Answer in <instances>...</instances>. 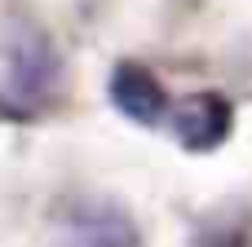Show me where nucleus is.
Listing matches in <instances>:
<instances>
[{"label": "nucleus", "instance_id": "obj_1", "mask_svg": "<svg viewBox=\"0 0 252 247\" xmlns=\"http://www.w3.org/2000/svg\"><path fill=\"white\" fill-rule=\"evenodd\" d=\"M173 119V133L186 150H217L226 137H230V102L221 93H195L190 102H182L177 110H168Z\"/></svg>", "mask_w": 252, "mask_h": 247}, {"label": "nucleus", "instance_id": "obj_2", "mask_svg": "<svg viewBox=\"0 0 252 247\" xmlns=\"http://www.w3.org/2000/svg\"><path fill=\"white\" fill-rule=\"evenodd\" d=\"M111 102H115L120 115H128L133 124H146V128H155V124L168 119L164 84L146 66H137V62H120L111 71Z\"/></svg>", "mask_w": 252, "mask_h": 247}, {"label": "nucleus", "instance_id": "obj_3", "mask_svg": "<svg viewBox=\"0 0 252 247\" xmlns=\"http://www.w3.org/2000/svg\"><path fill=\"white\" fill-rule=\"evenodd\" d=\"M58 80V62H53V49L40 40V35H27L13 57H9V97L13 102H40Z\"/></svg>", "mask_w": 252, "mask_h": 247}]
</instances>
